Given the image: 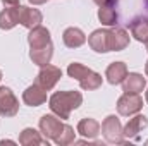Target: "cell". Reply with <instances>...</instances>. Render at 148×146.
Instances as JSON below:
<instances>
[{"label": "cell", "mask_w": 148, "mask_h": 146, "mask_svg": "<svg viewBox=\"0 0 148 146\" xmlns=\"http://www.w3.org/2000/svg\"><path fill=\"white\" fill-rule=\"evenodd\" d=\"M43 16L38 9L33 7H26V5H21L19 7V24H23L24 28L28 29H33L35 26H40Z\"/></svg>", "instance_id": "obj_10"}, {"label": "cell", "mask_w": 148, "mask_h": 146, "mask_svg": "<svg viewBox=\"0 0 148 146\" xmlns=\"http://www.w3.org/2000/svg\"><path fill=\"white\" fill-rule=\"evenodd\" d=\"M3 7H16V5H21L19 0H2Z\"/></svg>", "instance_id": "obj_26"}, {"label": "cell", "mask_w": 148, "mask_h": 146, "mask_svg": "<svg viewBox=\"0 0 148 146\" xmlns=\"http://www.w3.org/2000/svg\"><path fill=\"white\" fill-rule=\"evenodd\" d=\"M98 21L103 24V26H117L119 23V14H117V9L115 7H100L98 9Z\"/></svg>", "instance_id": "obj_21"}, {"label": "cell", "mask_w": 148, "mask_h": 146, "mask_svg": "<svg viewBox=\"0 0 148 146\" xmlns=\"http://www.w3.org/2000/svg\"><path fill=\"white\" fill-rule=\"evenodd\" d=\"M23 102L29 107H40L47 102V89H43L40 84H31L23 93Z\"/></svg>", "instance_id": "obj_9"}, {"label": "cell", "mask_w": 148, "mask_h": 146, "mask_svg": "<svg viewBox=\"0 0 148 146\" xmlns=\"http://www.w3.org/2000/svg\"><path fill=\"white\" fill-rule=\"evenodd\" d=\"M148 127V119L145 115H136L134 113V117L133 119H129L127 120V124L122 127V136H124V139H138L140 138V132Z\"/></svg>", "instance_id": "obj_7"}, {"label": "cell", "mask_w": 148, "mask_h": 146, "mask_svg": "<svg viewBox=\"0 0 148 146\" xmlns=\"http://www.w3.org/2000/svg\"><path fill=\"white\" fill-rule=\"evenodd\" d=\"M76 131L84 138V139H97L100 131H102V126L98 120L91 119V117H86V119H81L77 122V127Z\"/></svg>", "instance_id": "obj_11"}, {"label": "cell", "mask_w": 148, "mask_h": 146, "mask_svg": "<svg viewBox=\"0 0 148 146\" xmlns=\"http://www.w3.org/2000/svg\"><path fill=\"white\" fill-rule=\"evenodd\" d=\"M145 74H147V77H148V60H147V64H145Z\"/></svg>", "instance_id": "obj_29"}, {"label": "cell", "mask_w": 148, "mask_h": 146, "mask_svg": "<svg viewBox=\"0 0 148 146\" xmlns=\"http://www.w3.org/2000/svg\"><path fill=\"white\" fill-rule=\"evenodd\" d=\"M145 46H147V52H148V40L145 41Z\"/></svg>", "instance_id": "obj_31"}, {"label": "cell", "mask_w": 148, "mask_h": 146, "mask_svg": "<svg viewBox=\"0 0 148 146\" xmlns=\"http://www.w3.org/2000/svg\"><path fill=\"white\" fill-rule=\"evenodd\" d=\"M90 72H91V69L86 67V65H83V64H79V62H73L67 67V76L76 79V81H81L86 74H90Z\"/></svg>", "instance_id": "obj_24"}, {"label": "cell", "mask_w": 148, "mask_h": 146, "mask_svg": "<svg viewBox=\"0 0 148 146\" xmlns=\"http://www.w3.org/2000/svg\"><path fill=\"white\" fill-rule=\"evenodd\" d=\"M0 81H2V71H0Z\"/></svg>", "instance_id": "obj_32"}, {"label": "cell", "mask_w": 148, "mask_h": 146, "mask_svg": "<svg viewBox=\"0 0 148 146\" xmlns=\"http://www.w3.org/2000/svg\"><path fill=\"white\" fill-rule=\"evenodd\" d=\"M19 112V100L16 98L14 91L7 86H0V115L2 117H14Z\"/></svg>", "instance_id": "obj_6"}, {"label": "cell", "mask_w": 148, "mask_h": 146, "mask_svg": "<svg viewBox=\"0 0 148 146\" xmlns=\"http://www.w3.org/2000/svg\"><path fill=\"white\" fill-rule=\"evenodd\" d=\"M5 143H7V145H14V141H10V139H7V141H0V145H5Z\"/></svg>", "instance_id": "obj_28"}, {"label": "cell", "mask_w": 148, "mask_h": 146, "mask_svg": "<svg viewBox=\"0 0 148 146\" xmlns=\"http://www.w3.org/2000/svg\"><path fill=\"white\" fill-rule=\"evenodd\" d=\"M76 141V132H74V127L73 126H69V124H66L64 126V129H62V132L57 136V139H55V143L59 146H67L74 143Z\"/></svg>", "instance_id": "obj_23"}, {"label": "cell", "mask_w": 148, "mask_h": 146, "mask_svg": "<svg viewBox=\"0 0 148 146\" xmlns=\"http://www.w3.org/2000/svg\"><path fill=\"white\" fill-rule=\"evenodd\" d=\"M143 108V98L140 93H124L117 100V112L122 117H131Z\"/></svg>", "instance_id": "obj_3"}, {"label": "cell", "mask_w": 148, "mask_h": 146, "mask_svg": "<svg viewBox=\"0 0 148 146\" xmlns=\"http://www.w3.org/2000/svg\"><path fill=\"white\" fill-rule=\"evenodd\" d=\"M145 100H147V103H148V88H147V93H145Z\"/></svg>", "instance_id": "obj_30"}, {"label": "cell", "mask_w": 148, "mask_h": 146, "mask_svg": "<svg viewBox=\"0 0 148 146\" xmlns=\"http://www.w3.org/2000/svg\"><path fill=\"white\" fill-rule=\"evenodd\" d=\"M64 122H62V119L60 117H57L55 113L52 115V113H45V115H41V119H40V132L47 138V139H57V136L62 132V129H64Z\"/></svg>", "instance_id": "obj_4"}, {"label": "cell", "mask_w": 148, "mask_h": 146, "mask_svg": "<svg viewBox=\"0 0 148 146\" xmlns=\"http://www.w3.org/2000/svg\"><path fill=\"white\" fill-rule=\"evenodd\" d=\"M62 41L67 48H79L81 45H84L86 41V35L79 29V28H67L62 35Z\"/></svg>", "instance_id": "obj_18"}, {"label": "cell", "mask_w": 148, "mask_h": 146, "mask_svg": "<svg viewBox=\"0 0 148 146\" xmlns=\"http://www.w3.org/2000/svg\"><path fill=\"white\" fill-rule=\"evenodd\" d=\"M19 143L23 146H31V145H47L48 146L47 138L43 139L41 138V132H38L36 129H33V127H26L19 134Z\"/></svg>", "instance_id": "obj_20"}, {"label": "cell", "mask_w": 148, "mask_h": 146, "mask_svg": "<svg viewBox=\"0 0 148 146\" xmlns=\"http://www.w3.org/2000/svg\"><path fill=\"white\" fill-rule=\"evenodd\" d=\"M60 77H62V71H60V67L47 64V65H43V67L40 69V72H38L36 84H40L43 89L50 91V89L55 88V84L60 81Z\"/></svg>", "instance_id": "obj_5"}, {"label": "cell", "mask_w": 148, "mask_h": 146, "mask_svg": "<svg viewBox=\"0 0 148 146\" xmlns=\"http://www.w3.org/2000/svg\"><path fill=\"white\" fill-rule=\"evenodd\" d=\"M29 3H33V5H43V3H47L48 0H28Z\"/></svg>", "instance_id": "obj_27"}, {"label": "cell", "mask_w": 148, "mask_h": 146, "mask_svg": "<svg viewBox=\"0 0 148 146\" xmlns=\"http://www.w3.org/2000/svg\"><path fill=\"white\" fill-rule=\"evenodd\" d=\"M131 28V35L134 36V40L145 43L148 40V17L145 16H140V17H134L129 24Z\"/></svg>", "instance_id": "obj_19"}, {"label": "cell", "mask_w": 148, "mask_h": 146, "mask_svg": "<svg viewBox=\"0 0 148 146\" xmlns=\"http://www.w3.org/2000/svg\"><path fill=\"white\" fill-rule=\"evenodd\" d=\"M102 134L107 139V143H112V145H122L124 143L122 124H121L119 117H115V115L105 117V120L102 122Z\"/></svg>", "instance_id": "obj_2"}, {"label": "cell", "mask_w": 148, "mask_h": 146, "mask_svg": "<svg viewBox=\"0 0 148 146\" xmlns=\"http://www.w3.org/2000/svg\"><path fill=\"white\" fill-rule=\"evenodd\" d=\"M81 103H83V95L79 91H55L48 98V107L52 113H55L62 120L69 119L71 112L79 108Z\"/></svg>", "instance_id": "obj_1"}, {"label": "cell", "mask_w": 148, "mask_h": 146, "mask_svg": "<svg viewBox=\"0 0 148 146\" xmlns=\"http://www.w3.org/2000/svg\"><path fill=\"white\" fill-rule=\"evenodd\" d=\"M79 86L84 89V91H93V89H98L102 86V76L95 71H91L90 74H86L81 81H79Z\"/></svg>", "instance_id": "obj_22"}, {"label": "cell", "mask_w": 148, "mask_h": 146, "mask_svg": "<svg viewBox=\"0 0 148 146\" xmlns=\"http://www.w3.org/2000/svg\"><path fill=\"white\" fill-rule=\"evenodd\" d=\"M19 7H21V5L5 7V9L0 12V29L9 31V29H12L16 24H19Z\"/></svg>", "instance_id": "obj_16"}, {"label": "cell", "mask_w": 148, "mask_h": 146, "mask_svg": "<svg viewBox=\"0 0 148 146\" xmlns=\"http://www.w3.org/2000/svg\"><path fill=\"white\" fill-rule=\"evenodd\" d=\"M129 45V33L114 26L109 29V52H121Z\"/></svg>", "instance_id": "obj_8"}, {"label": "cell", "mask_w": 148, "mask_h": 146, "mask_svg": "<svg viewBox=\"0 0 148 146\" xmlns=\"http://www.w3.org/2000/svg\"><path fill=\"white\" fill-rule=\"evenodd\" d=\"M88 45L97 53H107L109 52V29H95L88 36Z\"/></svg>", "instance_id": "obj_12"}, {"label": "cell", "mask_w": 148, "mask_h": 146, "mask_svg": "<svg viewBox=\"0 0 148 146\" xmlns=\"http://www.w3.org/2000/svg\"><path fill=\"white\" fill-rule=\"evenodd\" d=\"M145 3H147V7H148V0H145Z\"/></svg>", "instance_id": "obj_33"}, {"label": "cell", "mask_w": 148, "mask_h": 146, "mask_svg": "<svg viewBox=\"0 0 148 146\" xmlns=\"http://www.w3.org/2000/svg\"><path fill=\"white\" fill-rule=\"evenodd\" d=\"M52 57H53V45L52 43H48L45 46H40V48H31L29 50V59L33 60V64H36L40 67L50 64Z\"/></svg>", "instance_id": "obj_15"}, {"label": "cell", "mask_w": 148, "mask_h": 146, "mask_svg": "<svg viewBox=\"0 0 148 146\" xmlns=\"http://www.w3.org/2000/svg\"><path fill=\"white\" fill-rule=\"evenodd\" d=\"M28 43H29V48H40V46H45V45L52 43L50 31L45 26H41V24L40 26H35L33 29H29Z\"/></svg>", "instance_id": "obj_14"}, {"label": "cell", "mask_w": 148, "mask_h": 146, "mask_svg": "<svg viewBox=\"0 0 148 146\" xmlns=\"http://www.w3.org/2000/svg\"><path fill=\"white\" fill-rule=\"evenodd\" d=\"M126 76H127V65H126L124 62H112L110 65L107 67V71H105L107 81H109L110 84H114V86L121 84Z\"/></svg>", "instance_id": "obj_17"}, {"label": "cell", "mask_w": 148, "mask_h": 146, "mask_svg": "<svg viewBox=\"0 0 148 146\" xmlns=\"http://www.w3.org/2000/svg\"><path fill=\"white\" fill-rule=\"evenodd\" d=\"M93 2H95L98 7H109V5H110V7H115V5H117V0H93Z\"/></svg>", "instance_id": "obj_25"}, {"label": "cell", "mask_w": 148, "mask_h": 146, "mask_svg": "<svg viewBox=\"0 0 148 146\" xmlns=\"http://www.w3.org/2000/svg\"><path fill=\"white\" fill-rule=\"evenodd\" d=\"M121 84L124 93H141L147 88V77H143L138 72H127Z\"/></svg>", "instance_id": "obj_13"}]
</instances>
